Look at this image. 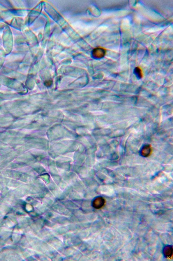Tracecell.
I'll return each mask as SVG.
<instances>
[{
    "mask_svg": "<svg viewBox=\"0 0 173 261\" xmlns=\"http://www.w3.org/2000/svg\"><path fill=\"white\" fill-rule=\"evenodd\" d=\"M106 50L104 48L100 47L95 48L93 50V56L96 58L103 57L106 54Z\"/></svg>",
    "mask_w": 173,
    "mask_h": 261,
    "instance_id": "1",
    "label": "cell"
},
{
    "mask_svg": "<svg viewBox=\"0 0 173 261\" xmlns=\"http://www.w3.org/2000/svg\"><path fill=\"white\" fill-rule=\"evenodd\" d=\"M105 201L104 199L101 197H99L95 200L93 203L94 207L96 209H100L104 206Z\"/></svg>",
    "mask_w": 173,
    "mask_h": 261,
    "instance_id": "2",
    "label": "cell"
},
{
    "mask_svg": "<svg viewBox=\"0 0 173 261\" xmlns=\"http://www.w3.org/2000/svg\"><path fill=\"white\" fill-rule=\"evenodd\" d=\"M173 248L171 245H167L164 248L163 253L165 257L170 258L173 255Z\"/></svg>",
    "mask_w": 173,
    "mask_h": 261,
    "instance_id": "3",
    "label": "cell"
},
{
    "mask_svg": "<svg viewBox=\"0 0 173 261\" xmlns=\"http://www.w3.org/2000/svg\"><path fill=\"white\" fill-rule=\"evenodd\" d=\"M141 152L143 157H146L149 156L152 153L151 147L149 145H145L143 147Z\"/></svg>",
    "mask_w": 173,
    "mask_h": 261,
    "instance_id": "4",
    "label": "cell"
},
{
    "mask_svg": "<svg viewBox=\"0 0 173 261\" xmlns=\"http://www.w3.org/2000/svg\"><path fill=\"white\" fill-rule=\"evenodd\" d=\"M135 73L139 77L141 78L143 77L142 71L140 67H138L135 69Z\"/></svg>",
    "mask_w": 173,
    "mask_h": 261,
    "instance_id": "5",
    "label": "cell"
}]
</instances>
